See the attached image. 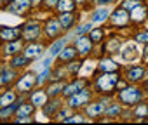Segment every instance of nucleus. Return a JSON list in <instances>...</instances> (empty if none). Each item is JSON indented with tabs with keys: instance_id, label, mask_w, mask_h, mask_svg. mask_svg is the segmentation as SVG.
I'll use <instances>...</instances> for the list:
<instances>
[{
	"instance_id": "obj_35",
	"label": "nucleus",
	"mask_w": 148,
	"mask_h": 125,
	"mask_svg": "<svg viewBox=\"0 0 148 125\" xmlns=\"http://www.w3.org/2000/svg\"><path fill=\"white\" fill-rule=\"evenodd\" d=\"M91 30V24H84V26H80L79 30H77V35H82V33H86V31H89Z\"/></svg>"
},
{
	"instance_id": "obj_20",
	"label": "nucleus",
	"mask_w": 148,
	"mask_h": 125,
	"mask_svg": "<svg viewBox=\"0 0 148 125\" xmlns=\"http://www.w3.org/2000/svg\"><path fill=\"white\" fill-rule=\"evenodd\" d=\"M14 101H16V94L14 92H7L4 96H0V108H5V106L12 104Z\"/></svg>"
},
{
	"instance_id": "obj_11",
	"label": "nucleus",
	"mask_w": 148,
	"mask_h": 125,
	"mask_svg": "<svg viewBox=\"0 0 148 125\" xmlns=\"http://www.w3.org/2000/svg\"><path fill=\"white\" fill-rule=\"evenodd\" d=\"M45 103H47V92L37 90V92L32 94V104H35V106H44Z\"/></svg>"
},
{
	"instance_id": "obj_24",
	"label": "nucleus",
	"mask_w": 148,
	"mask_h": 125,
	"mask_svg": "<svg viewBox=\"0 0 148 125\" xmlns=\"http://www.w3.org/2000/svg\"><path fill=\"white\" fill-rule=\"evenodd\" d=\"M82 87V84L80 82H75V84H71V85H66L64 87V90H63V94L64 96H71V94H75V92H79V89Z\"/></svg>"
},
{
	"instance_id": "obj_13",
	"label": "nucleus",
	"mask_w": 148,
	"mask_h": 125,
	"mask_svg": "<svg viewBox=\"0 0 148 125\" xmlns=\"http://www.w3.org/2000/svg\"><path fill=\"white\" fill-rule=\"evenodd\" d=\"M38 35H40V28H38V24H33V23H30V24L26 26L25 38H26V40H35Z\"/></svg>"
},
{
	"instance_id": "obj_36",
	"label": "nucleus",
	"mask_w": 148,
	"mask_h": 125,
	"mask_svg": "<svg viewBox=\"0 0 148 125\" xmlns=\"http://www.w3.org/2000/svg\"><path fill=\"white\" fill-rule=\"evenodd\" d=\"M45 2V5H49V7H54L56 4H58V0H44Z\"/></svg>"
},
{
	"instance_id": "obj_32",
	"label": "nucleus",
	"mask_w": 148,
	"mask_h": 125,
	"mask_svg": "<svg viewBox=\"0 0 148 125\" xmlns=\"http://www.w3.org/2000/svg\"><path fill=\"white\" fill-rule=\"evenodd\" d=\"M136 40L138 42H148V31H139L136 35Z\"/></svg>"
},
{
	"instance_id": "obj_33",
	"label": "nucleus",
	"mask_w": 148,
	"mask_h": 125,
	"mask_svg": "<svg viewBox=\"0 0 148 125\" xmlns=\"http://www.w3.org/2000/svg\"><path fill=\"white\" fill-rule=\"evenodd\" d=\"M63 122H64V123H71V122H86V120H84L80 115H77V116H70V118H64Z\"/></svg>"
},
{
	"instance_id": "obj_37",
	"label": "nucleus",
	"mask_w": 148,
	"mask_h": 125,
	"mask_svg": "<svg viewBox=\"0 0 148 125\" xmlns=\"http://www.w3.org/2000/svg\"><path fill=\"white\" fill-rule=\"evenodd\" d=\"M138 115H146V108H139L138 109Z\"/></svg>"
},
{
	"instance_id": "obj_17",
	"label": "nucleus",
	"mask_w": 148,
	"mask_h": 125,
	"mask_svg": "<svg viewBox=\"0 0 148 125\" xmlns=\"http://www.w3.org/2000/svg\"><path fill=\"white\" fill-rule=\"evenodd\" d=\"M75 54H77V49H75V47H64V49L59 52V59H61V61H70V59L75 57Z\"/></svg>"
},
{
	"instance_id": "obj_14",
	"label": "nucleus",
	"mask_w": 148,
	"mask_h": 125,
	"mask_svg": "<svg viewBox=\"0 0 148 125\" xmlns=\"http://www.w3.org/2000/svg\"><path fill=\"white\" fill-rule=\"evenodd\" d=\"M86 111H87L89 116H98V115H101V113L105 111V104H103V103H92V104L87 106Z\"/></svg>"
},
{
	"instance_id": "obj_28",
	"label": "nucleus",
	"mask_w": 148,
	"mask_h": 125,
	"mask_svg": "<svg viewBox=\"0 0 148 125\" xmlns=\"http://www.w3.org/2000/svg\"><path fill=\"white\" fill-rule=\"evenodd\" d=\"M26 65V56H16L12 59V66L14 68H23Z\"/></svg>"
},
{
	"instance_id": "obj_22",
	"label": "nucleus",
	"mask_w": 148,
	"mask_h": 125,
	"mask_svg": "<svg viewBox=\"0 0 148 125\" xmlns=\"http://www.w3.org/2000/svg\"><path fill=\"white\" fill-rule=\"evenodd\" d=\"M106 18H108V9H106V7H103V9H99V11H96V12H94L92 21H94V23H103Z\"/></svg>"
},
{
	"instance_id": "obj_19",
	"label": "nucleus",
	"mask_w": 148,
	"mask_h": 125,
	"mask_svg": "<svg viewBox=\"0 0 148 125\" xmlns=\"http://www.w3.org/2000/svg\"><path fill=\"white\" fill-rule=\"evenodd\" d=\"M58 11L61 12H70L73 7H75V4H73V0H58Z\"/></svg>"
},
{
	"instance_id": "obj_8",
	"label": "nucleus",
	"mask_w": 148,
	"mask_h": 125,
	"mask_svg": "<svg viewBox=\"0 0 148 125\" xmlns=\"http://www.w3.org/2000/svg\"><path fill=\"white\" fill-rule=\"evenodd\" d=\"M75 49L80 54H87L91 50V38L89 37H79L77 42H75Z\"/></svg>"
},
{
	"instance_id": "obj_30",
	"label": "nucleus",
	"mask_w": 148,
	"mask_h": 125,
	"mask_svg": "<svg viewBox=\"0 0 148 125\" xmlns=\"http://www.w3.org/2000/svg\"><path fill=\"white\" fill-rule=\"evenodd\" d=\"M101 35H103L101 30H92V33H91V40H92V42H99V40H101Z\"/></svg>"
},
{
	"instance_id": "obj_3",
	"label": "nucleus",
	"mask_w": 148,
	"mask_h": 125,
	"mask_svg": "<svg viewBox=\"0 0 148 125\" xmlns=\"http://www.w3.org/2000/svg\"><path fill=\"white\" fill-rule=\"evenodd\" d=\"M139 97H141V94L138 89H124L120 92V99L127 104H134L136 101H139Z\"/></svg>"
},
{
	"instance_id": "obj_38",
	"label": "nucleus",
	"mask_w": 148,
	"mask_h": 125,
	"mask_svg": "<svg viewBox=\"0 0 148 125\" xmlns=\"http://www.w3.org/2000/svg\"><path fill=\"white\" fill-rule=\"evenodd\" d=\"M32 2H33V5H35V4H38V0H32Z\"/></svg>"
},
{
	"instance_id": "obj_29",
	"label": "nucleus",
	"mask_w": 148,
	"mask_h": 125,
	"mask_svg": "<svg viewBox=\"0 0 148 125\" xmlns=\"http://www.w3.org/2000/svg\"><path fill=\"white\" fill-rule=\"evenodd\" d=\"M139 4H141L139 0H125V2H124V5H122V7H124L125 11H132V9H134L136 5H139Z\"/></svg>"
},
{
	"instance_id": "obj_1",
	"label": "nucleus",
	"mask_w": 148,
	"mask_h": 125,
	"mask_svg": "<svg viewBox=\"0 0 148 125\" xmlns=\"http://www.w3.org/2000/svg\"><path fill=\"white\" fill-rule=\"evenodd\" d=\"M117 84H119V75L117 73H106V75H103V77H99L96 80L98 90L99 92H105V94H110L115 89Z\"/></svg>"
},
{
	"instance_id": "obj_27",
	"label": "nucleus",
	"mask_w": 148,
	"mask_h": 125,
	"mask_svg": "<svg viewBox=\"0 0 148 125\" xmlns=\"http://www.w3.org/2000/svg\"><path fill=\"white\" fill-rule=\"evenodd\" d=\"M21 49V42L19 40H12V43H9V47L5 49V54H14Z\"/></svg>"
},
{
	"instance_id": "obj_18",
	"label": "nucleus",
	"mask_w": 148,
	"mask_h": 125,
	"mask_svg": "<svg viewBox=\"0 0 148 125\" xmlns=\"http://www.w3.org/2000/svg\"><path fill=\"white\" fill-rule=\"evenodd\" d=\"M145 14H146V9L139 4V5H136L132 11H131V18L134 19V21H141L143 18H145Z\"/></svg>"
},
{
	"instance_id": "obj_12",
	"label": "nucleus",
	"mask_w": 148,
	"mask_h": 125,
	"mask_svg": "<svg viewBox=\"0 0 148 125\" xmlns=\"http://www.w3.org/2000/svg\"><path fill=\"white\" fill-rule=\"evenodd\" d=\"M59 30H61V24H59V21H56V19H51V21L47 23V26H45L47 37H56V35L59 33Z\"/></svg>"
},
{
	"instance_id": "obj_23",
	"label": "nucleus",
	"mask_w": 148,
	"mask_h": 125,
	"mask_svg": "<svg viewBox=\"0 0 148 125\" xmlns=\"http://www.w3.org/2000/svg\"><path fill=\"white\" fill-rule=\"evenodd\" d=\"M73 16L70 14V12H64L63 16H61V19H59V24H61V28H70L71 24H73Z\"/></svg>"
},
{
	"instance_id": "obj_26",
	"label": "nucleus",
	"mask_w": 148,
	"mask_h": 125,
	"mask_svg": "<svg viewBox=\"0 0 148 125\" xmlns=\"http://www.w3.org/2000/svg\"><path fill=\"white\" fill-rule=\"evenodd\" d=\"M12 78H14V71H11V70H5L2 75H0V85H4V84H9Z\"/></svg>"
},
{
	"instance_id": "obj_40",
	"label": "nucleus",
	"mask_w": 148,
	"mask_h": 125,
	"mask_svg": "<svg viewBox=\"0 0 148 125\" xmlns=\"http://www.w3.org/2000/svg\"><path fill=\"white\" fill-rule=\"evenodd\" d=\"M5 2H9V0H5Z\"/></svg>"
},
{
	"instance_id": "obj_7",
	"label": "nucleus",
	"mask_w": 148,
	"mask_h": 125,
	"mask_svg": "<svg viewBox=\"0 0 148 125\" xmlns=\"http://www.w3.org/2000/svg\"><path fill=\"white\" fill-rule=\"evenodd\" d=\"M138 49H136V45L134 43H127L124 49H122V59L124 61H134V59H138Z\"/></svg>"
},
{
	"instance_id": "obj_4",
	"label": "nucleus",
	"mask_w": 148,
	"mask_h": 125,
	"mask_svg": "<svg viewBox=\"0 0 148 125\" xmlns=\"http://www.w3.org/2000/svg\"><path fill=\"white\" fill-rule=\"evenodd\" d=\"M30 7V0H14V2L9 5V11L12 14H25Z\"/></svg>"
},
{
	"instance_id": "obj_39",
	"label": "nucleus",
	"mask_w": 148,
	"mask_h": 125,
	"mask_svg": "<svg viewBox=\"0 0 148 125\" xmlns=\"http://www.w3.org/2000/svg\"><path fill=\"white\" fill-rule=\"evenodd\" d=\"M79 2H82V0H79Z\"/></svg>"
},
{
	"instance_id": "obj_41",
	"label": "nucleus",
	"mask_w": 148,
	"mask_h": 125,
	"mask_svg": "<svg viewBox=\"0 0 148 125\" xmlns=\"http://www.w3.org/2000/svg\"><path fill=\"white\" fill-rule=\"evenodd\" d=\"M146 87H148V84H146Z\"/></svg>"
},
{
	"instance_id": "obj_5",
	"label": "nucleus",
	"mask_w": 148,
	"mask_h": 125,
	"mask_svg": "<svg viewBox=\"0 0 148 125\" xmlns=\"http://www.w3.org/2000/svg\"><path fill=\"white\" fill-rule=\"evenodd\" d=\"M127 21H129V14L125 9H117L112 14V23L117 26H124V24H127Z\"/></svg>"
},
{
	"instance_id": "obj_31",
	"label": "nucleus",
	"mask_w": 148,
	"mask_h": 125,
	"mask_svg": "<svg viewBox=\"0 0 148 125\" xmlns=\"http://www.w3.org/2000/svg\"><path fill=\"white\" fill-rule=\"evenodd\" d=\"M61 89H63V85H61V84H58V85H54V87H51V89L47 90V96H56Z\"/></svg>"
},
{
	"instance_id": "obj_10",
	"label": "nucleus",
	"mask_w": 148,
	"mask_h": 125,
	"mask_svg": "<svg viewBox=\"0 0 148 125\" xmlns=\"http://www.w3.org/2000/svg\"><path fill=\"white\" fill-rule=\"evenodd\" d=\"M42 50H44V47L38 45V43L28 45V47L25 49V56H26V59H35V57H38V56L42 54Z\"/></svg>"
},
{
	"instance_id": "obj_6",
	"label": "nucleus",
	"mask_w": 148,
	"mask_h": 125,
	"mask_svg": "<svg viewBox=\"0 0 148 125\" xmlns=\"http://www.w3.org/2000/svg\"><path fill=\"white\" fill-rule=\"evenodd\" d=\"M37 80H35V77L33 75H25V77H21V80L18 82V89L21 90V92H28L32 87H33V84H35Z\"/></svg>"
},
{
	"instance_id": "obj_2",
	"label": "nucleus",
	"mask_w": 148,
	"mask_h": 125,
	"mask_svg": "<svg viewBox=\"0 0 148 125\" xmlns=\"http://www.w3.org/2000/svg\"><path fill=\"white\" fill-rule=\"evenodd\" d=\"M89 97H91L89 90H79V92H75V94H71V96H70L68 104H70L71 108H79V106L86 104V103L89 101Z\"/></svg>"
},
{
	"instance_id": "obj_21",
	"label": "nucleus",
	"mask_w": 148,
	"mask_h": 125,
	"mask_svg": "<svg viewBox=\"0 0 148 125\" xmlns=\"http://www.w3.org/2000/svg\"><path fill=\"white\" fill-rule=\"evenodd\" d=\"M99 70L101 71H115L117 70V62L110 61V59H103L99 62Z\"/></svg>"
},
{
	"instance_id": "obj_9",
	"label": "nucleus",
	"mask_w": 148,
	"mask_h": 125,
	"mask_svg": "<svg viewBox=\"0 0 148 125\" xmlns=\"http://www.w3.org/2000/svg\"><path fill=\"white\" fill-rule=\"evenodd\" d=\"M18 37H19V30H16V28H4V30H0V38H2V40L12 42Z\"/></svg>"
},
{
	"instance_id": "obj_16",
	"label": "nucleus",
	"mask_w": 148,
	"mask_h": 125,
	"mask_svg": "<svg viewBox=\"0 0 148 125\" xmlns=\"http://www.w3.org/2000/svg\"><path fill=\"white\" fill-rule=\"evenodd\" d=\"M35 111V104H19L18 111H16V116H30L32 113Z\"/></svg>"
},
{
	"instance_id": "obj_25",
	"label": "nucleus",
	"mask_w": 148,
	"mask_h": 125,
	"mask_svg": "<svg viewBox=\"0 0 148 125\" xmlns=\"http://www.w3.org/2000/svg\"><path fill=\"white\" fill-rule=\"evenodd\" d=\"M63 49H64V38H61V40H58V42H56V43H54V45L51 47V50H49V54H51V56H56V54H58V52H61Z\"/></svg>"
},
{
	"instance_id": "obj_34",
	"label": "nucleus",
	"mask_w": 148,
	"mask_h": 125,
	"mask_svg": "<svg viewBox=\"0 0 148 125\" xmlns=\"http://www.w3.org/2000/svg\"><path fill=\"white\" fill-rule=\"evenodd\" d=\"M106 113H108V115H119V113H120V108H119L117 104H113V106H112Z\"/></svg>"
},
{
	"instance_id": "obj_15",
	"label": "nucleus",
	"mask_w": 148,
	"mask_h": 125,
	"mask_svg": "<svg viewBox=\"0 0 148 125\" xmlns=\"http://www.w3.org/2000/svg\"><path fill=\"white\" fill-rule=\"evenodd\" d=\"M145 77V70L143 68H131L129 71H127V78L129 80H132V82H138V80H141Z\"/></svg>"
}]
</instances>
